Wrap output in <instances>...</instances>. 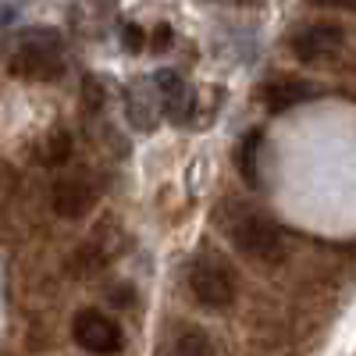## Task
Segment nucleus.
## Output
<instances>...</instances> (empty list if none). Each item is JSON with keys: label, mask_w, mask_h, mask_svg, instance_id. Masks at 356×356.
Masks as SVG:
<instances>
[{"label": "nucleus", "mask_w": 356, "mask_h": 356, "mask_svg": "<svg viewBox=\"0 0 356 356\" xmlns=\"http://www.w3.org/2000/svg\"><path fill=\"white\" fill-rule=\"evenodd\" d=\"M186 285L193 292V300L203 310H228L235 303V292H239V282H235V271L228 267L225 257L218 253H203L189 264L186 271Z\"/></svg>", "instance_id": "f257e3e1"}, {"label": "nucleus", "mask_w": 356, "mask_h": 356, "mask_svg": "<svg viewBox=\"0 0 356 356\" xmlns=\"http://www.w3.org/2000/svg\"><path fill=\"white\" fill-rule=\"evenodd\" d=\"M228 239L239 246L250 260H260V264H278L285 257V239H282V232L253 214V211H243V214H235L228 221Z\"/></svg>", "instance_id": "f03ea898"}, {"label": "nucleus", "mask_w": 356, "mask_h": 356, "mask_svg": "<svg viewBox=\"0 0 356 356\" xmlns=\"http://www.w3.org/2000/svg\"><path fill=\"white\" fill-rule=\"evenodd\" d=\"M65 72V57H61V43L54 33H33L25 36L22 47L11 57V75L33 79V82H50Z\"/></svg>", "instance_id": "7ed1b4c3"}, {"label": "nucleus", "mask_w": 356, "mask_h": 356, "mask_svg": "<svg viewBox=\"0 0 356 356\" xmlns=\"http://www.w3.org/2000/svg\"><path fill=\"white\" fill-rule=\"evenodd\" d=\"M72 339L79 342V349L93 353V356H118L125 349V332L111 314L97 310V307H86L75 314L72 321Z\"/></svg>", "instance_id": "20e7f679"}, {"label": "nucleus", "mask_w": 356, "mask_h": 356, "mask_svg": "<svg viewBox=\"0 0 356 356\" xmlns=\"http://www.w3.org/2000/svg\"><path fill=\"white\" fill-rule=\"evenodd\" d=\"M289 47L303 65H317L342 47V29L335 22H314V25L300 29V33L289 40Z\"/></svg>", "instance_id": "39448f33"}, {"label": "nucleus", "mask_w": 356, "mask_h": 356, "mask_svg": "<svg viewBox=\"0 0 356 356\" xmlns=\"http://www.w3.org/2000/svg\"><path fill=\"white\" fill-rule=\"evenodd\" d=\"M97 203V186L82 175H65L54 182V211L61 218H86Z\"/></svg>", "instance_id": "423d86ee"}, {"label": "nucleus", "mask_w": 356, "mask_h": 356, "mask_svg": "<svg viewBox=\"0 0 356 356\" xmlns=\"http://www.w3.org/2000/svg\"><path fill=\"white\" fill-rule=\"evenodd\" d=\"M317 97V89L310 82H300V79H282V82H271L264 89V104L271 114H282L296 104H303V100H314Z\"/></svg>", "instance_id": "0eeeda50"}, {"label": "nucleus", "mask_w": 356, "mask_h": 356, "mask_svg": "<svg viewBox=\"0 0 356 356\" xmlns=\"http://www.w3.org/2000/svg\"><path fill=\"white\" fill-rule=\"evenodd\" d=\"M157 89H161V104L171 122H186L189 114V86L178 72H157Z\"/></svg>", "instance_id": "6e6552de"}, {"label": "nucleus", "mask_w": 356, "mask_h": 356, "mask_svg": "<svg viewBox=\"0 0 356 356\" xmlns=\"http://www.w3.org/2000/svg\"><path fill=\"white\" fill-rule=\"evenodd\" d=\"M168 356H218V346L203 328H182L171 339Z\"/></svg>", "instance_id": "1a4fd4ad"}, {"label": "nucleus", "mask_w": 356, "mask_h": 356, "mask_svg": "<svg viewBox=\"0 0 356 356\" xmlns=\"http://www.w3.org/2000/svg\"><path fill=\"white\" fill-rule=\"evenodd\" d=\"M257 143H260V132H253V136H246V143H243V157H239V168H243V178L246 182H260V171H257Z\"/></svg>", "instance_id": "9d476101"}, {"label": "nucleus", "mask_w": 356, "mask_h": 356, "mask_svg": "<svg viewBox=\"0 0 356 356\" xmlns=\"http://www.w3.org/2000/svg\"><path fill=\"white\" fill-rule=\"evenodd\" d=\"M125 47H129V50H139V47H143V29H139V25H129V29H125Z\"/></svg>", "instance_id": "9b49d317"}, {"label": "nucleus", "mask_w": 356, "mask_h": 356, "mask_svg": "<svg viewBox=\"0 0 356 356\" xmlns=\"http://www.w3.org/2000/svg\"><path fill=\"white\" fill-rule=\"evenodd\" d=\"M321 8H346V11H356V0H314Z\"/></svg>", "instance_id": "f8f14e48"}, {"label": "nucleus", "mask_w": 356, "mask_h": 356, "mask_svg": "<svg viewBox=\"0 0 356 356\" xmlns=\"http://www.w3.org/2000/svg\"><path fill=\"white\" fill-rule=\"evenodd\" d=\"M154 43H157V47H168V43H171V29H168V25L157 29V40H154Z\"/></svg>", "instance_id": "ddd939ff"}]
</instances>
